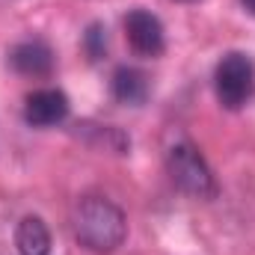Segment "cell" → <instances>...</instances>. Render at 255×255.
Listing matches in <instances>:
<instances>
[{"label": "cell", "mask_w": 255, "mask_h": 255, "mask_svg": "<svg viewBox=\"0 0 255 255\" xmlns=\"http://www.w3.org/2000/svg\"><path fill=\"white\" fill-rule=\"evenodd\" d=\"M74 241L95 255H110L122 247L128 235V220L119 205L107 196H80L71 208Z\"/></svg>", "instance_id": "1"}, {"label": "cell", "mask_w": 255, "mask_h": 255, "mask_svg": "<svg viewBox=\"0 0 255 255\" xmlns=\"http://www.w3.org/2000/svg\"><path fill=\"white\" fill-rule=\"evenodd\" d=\"M166 169H169V178L175 181V187L184 190L187 196H196V199H214L217 196V178H214L208 160L187 139L175 142L166 151Z\"/></svg>", "instance_id": "2"}, {"label": "cell", "mask_w": 255, "mask_h": 255, "mask_svg": "<svg viewBox=\"0 0 255 255\" xmlns=\"http://www.w3.org/2000/svg\"><path fill=\"white\" fill-rule=\"evenodd\" d=\"M214 89L226 110H241L255 95V65L247 54H226L214 71Z\"/></svg>", "instance_id": "3"}, {"label": "cell", "mask_w": 255, "mask_h": 255, "mask_svg": "<svg viewBox=\"0 0 255 255\" xmlns=\"http://www.w3.org/2000/svg\"><path fill=\"white\" fill-rule=\"evenodd\" d=\"M125 36H128V45L133 48V54H139V57H160L163 48H166L163 24L148 9H130L128 12Z\"/></svg>", "instance_id": "4"}, {"label": "cell", "mask_w": 255, "mask_h": 255, "mask_svg": "<svg viewBox=\"0 0 255 255\" xmlns=\"http://www.w3.org/2000/svg\"><path fill=\"white\" fill-rule=\"evenodd\" d=\"M68 116V98L60 89H36L24 101V119L33 128L60 125Z\"/></svg>", "instance_id": "5"}, {"label": "cell", "mask_w": 255, "mask_h": 255, "mask_svg": "<svg viewBox=\"0 0 255 255\" xmlns=\"http://www.w3.org/2000/svg\"><path fill=\"white\" fill-rule=\"evenodd\" d=\"M9 65L24 77H48L54 71V51L42 39H24L9 51Z\"/></svg>", "instance_id": "6"}, {"label": "cell", "mask_w": 255, "mask_h": 255, "mask_svg": "<svg viewBox=\"0 0 255 255\" xmlns=\"http://www.w3.org/2000/svg\"><path fill=\"white\" fill-rule=\"evenodd\" d=\"M110 92H113V98H116L119 104L136 107V104H142V101L148 98V77H145V71H139V68H133V65H119V68L113 71Z\"/></svg>", "instance_id": "7"}, {"label": "cell", "mask_w": 255, "mask_h": 255, "mask_svg": "<svg viewBox=\"0 0 255 255\" xmlns=\"http://www.w3.org/2000/svg\"><path fill=\"white\" fill-rule=\"evenodd\" d=\"M15 247L21 255H48L51 250V232L45 220L39 217H24L15 229Z\"/></svg>", "instance_id": "8"}, {"label": "cell", "mask_w": 255, "mask_h": 255, "mask_svg": "<svg viewBox=\"0 0 255 255\" xmlns=\"http://www.w3.org/2000/svg\"><path fill=\"white\" fill-rule=\"evenodd\" d=\"M83 51L89 54V60H101L107 54V30H104V24H89V30L83 33Z\"/></svg>", "instance_id": "9"}, {"label": "cell", "mask_w": 255, "mask_h": 255, "mask_svg": "<svg viewBox=\"0 0 255 255\" xmlns=\"http://www.w3.org/2000/svg\"><path fill=\"white\" fill-rule=\"evenodd\" d=\"M241 3H244V9H247V12H253V15H255V0H241Z\"/></svg>", "instance_id": "10"}, {"label": "cell", "mask_w": 255, "mask_h": 255, "mask_svg": "<svg viewBox=\"0 0 255 255\" xmlns=\"http://www.w3.org/2000/svg\"><path fill=\"white\" fill-rule=\"evenodd\" d=\"M175 3H196V0H175Z\"/></svg>", "instance_id": "11"}]
</instances>
